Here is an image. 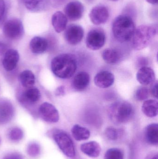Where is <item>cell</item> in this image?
<instances>
[{
    "mask_svg": "<svg viewBox=\"0 0 158 159\" xmlns=\"http://www.w3.org/2000/svg\"><path fill=\"white\" fill-rule=\"evenodd\" d=\"M65 93V88L63 86L58 87L56 90L55 94L57 96H62Z\"/></svg>",
    "mask_w": 158,
    "mask_h": 159,
    "instance_id": "d6a6232c",
    "label": "cell"
},
{
    "mask_svg": "<svg viewBox=\"0 0 158 159\" xmlns=\"http://www.w3.org/2000/svg\"><path fill=\"white\" fill-rule=\"evenodd\" d=\"M64 12L67 18L72 21L78 20L82 17L84 7L79 1H73L65 6Z\"/></svg>",
    "mask_w": 158,
    "mask_h": 159,
    "instance_id": "8fae6325",
    "label": "cell"
},
{
    "mask_svg": "<svg viewBox=\"0 0 158 159\" xmlns=\"http://www.w3.org/2000/svg\"><path fill=\"white\" fill-rule=\"evenodd\" d=\"M19 56L17 50L8 49L5 54L2 61V65L5 70L11 71L15 69L19 61Z\"/></svg>",
    "mask_w": 158,
    "mask_h": 159,
    "instance_id": "7c38bea8",
    "label": "cell"
},
{
    "mask_svg": "<svg viewBox=\"0 0 158 159\" xmlns=\"http://www.w3.org/2000/svg\"><path fill=\"white\" fill-rule=\"evenodd\" d=\"M71 133L74 139L78 141L87 140L90 136V132L89 129L78 124H76L72 127Z\"/></svg>",
    "mask_w": 158,
    "mask_h": 159,
    "instance_id": "44dd1931",
    "label": "cell"
},
{
    "mask_svg": "<svg viewBox=\"0 0 158 159\" xmlns=\"http://www.w3.org/2000/svg\"><path fill=\"white\" fill-rule=\"evenodd\" d=\"M23 131L18 127L11 128L7 133L8 139L14 142L20 141L23 138Z\"/></svg>",
    "mask_w": 158,
    "mask_h": 159,
    "instance_id": "d4e9b609",
    "label": "cell"
},
{
    "mask_svg": "<svg viewBox=\"0 0 158 159\" xmlns=\"http://www.w3.org/2000/svg\"><path fill=\"white\" fill-rule=\"evenodd\" d=\"M90 77L89 74L85 72L78 73L73 80L72 85L76 90L83 91L88 87L90 83Z\"/></svg>",
    "mask_w": 158,
    "mask_h": 159,
    "instance_id": "ac0fdd59",
    "label": "cell"
},
{
    "mask_svg": "<svg viewBox=\"0 0 158 159\" xmlns=\"http://www.w3.org/2000/svg\"><path fill=\"white\" fill-rule=\"evenodd\" d=\"M48 42L43 37H33L30 43V48L33 54H40L46 51L48 48Z\"/></svg>",
    "mask_w": 158,
    "mask_h": 159,
    "instance_id": "e0dca14e",
    "label": "cell"
},
{
    "mask_svg": "<svg viewBox=\"0 0 158 159\" xmlns=\"http://www.w3.org/2000/svg\"><path fill=\"white\" fill-rule=\"evenodd\" d=\"M5 3L3 0H0V20L3 16L5 11Z\"/></svg>",
    "mask_w": 158,
    "mask_h": 159,
    "instance_id": "1f68e13d",
    "label": "cell"
},
{
    "mask_svg": "<svg viewBox=\"0 0 158 159\" xmlns=\"http://www.w3.org/2000/svg\"><path fill=\"white\" fill-rule=\"evenodd\" d=\"M89 17L92 23L99 25L107 22L109 17V12L107 8L103 5L94 7L90 11Z\"/></svg>",
    "mask_w": 158,
    "mask_h": 159,
    "instance_id": "30bf717a",
    "label": "cell"
},
{
    "mask_svg": "<svg viewBox=\"0 0 158 159\" xmlns=\"http://www.w3.org/2000/svg\"><path fill=\"white\" fill-rule=\"evenodd\" d=\"M151 159H158V155H156V156H154V157Z\"/></svg>",
    "mask_w": 158,
    "mask_h": 159,
    "instance_id": "d590c367",
    "label": "cell"
},
{
    "mask_svg": "<svg viewBox=\"0 0 158 159\" xmlns=\"http://www.w3.org/2000/svg\"><path fill=\"white\" fill-rule=\"evenodd\" d=\"M149 90L146 87H141L136 90L135 97L136 100L143 101L146 100L149 96Z\"/></svg>",
    "mask_w": 158,
    "mask_h": 159,
    "instance_id": "83f0119b",
    "label": "cell"
},
{
    "mask_svg": "<svg viewBox=\"0 0 158 159\" xmlns=\"http://www.w3.org/2000/svg\"><path fill=\"white\" fill-rule=\"evenodd\" d=\"M142 111L147 116L153 118L156 116L158 113V102L155 100L145 101L142 107Z\"/></svg>",
    "mask_w": 158,
    "mask_h": 159,
    "instance_id": "d6986e66",
    "label": "cell"
},
{
    "mask_svg": "<svg viewBox=\"0 0 158 159\" xmlns=\"http://www.w3.org/2000/svg\"><path fill=\"white\" fill-rule=\"evenodd\" d=\"M84 31L82 27L79 25L72 24L66 28L65 38L68 43L71 45H76L82 40Z\"/></svg>",
    "mask_w": 158,
    "mask_h": 159,
    "instance_id": "9c48e42d",
    "label": "cell"
},
{
    "mask_svg": "<svg viewBox=\"0 0 158 159\" xmlns=\"http://www.w3.org/2000/svg\"><path fill=\"white\" fill-rule=\"evenodd\" d=\"M115 81L113 74L108 71H103L98 73L95 76L94 81L97 87L106 89L112 86Z\"/></svg>",
    "mask_w": 158,
    "mask_h": 159,
    "instance_id": "4fadbf2b",
    "label": "cell"
},
{
    "mask_svg": "<svg viewBox=\"0 0 158 159\" xmlns=\"http://www.w3.org/2000/svg\"><path fill=\"white\" fill-rule=\"evenodd\" d=\"M3 159H24L22 155L16 152L9 153L5 156Z\"/></svg>",
    "mask_w": 158,
    "mask_h": 159,
    "instance_id": "4dcf8cb0",
    "label": "cell"
},
{
    "mask_svg": "<svg viewBox=\"0 0 158 159\" xmlns=\"http://www.w3.org/2000/svg\"><path fill=\"white\" fill-rule=\"evenodd\" d=\"M53 138L59 149L66 157L73 158L75 156V150L73 142L69 135L65 132L56 130L53 134Z\"/></svg>",
    "mask_w": 158,
    "mask_h": 159,
    "instance_id": "5b68a950",
    "label": "cell"
},
{
    "mask_svg": "<svg viewBox=\"0 0 158 159\" xmlns=\"http://www.w3.org/2000/svg\"><path fill=\"white\" fill-rule=\"evenodd\" d=\"M3 32L6 37L12 40L20 38L23 32L22 22L16 19L9 20L5 23L3 27Z\"/></svg>",
    "mask_w": 158,
    "mask_h": 159,
    "instance_id": "8992f818",
    "label": "cell"
},
{
    "mask_svg": "<svg viewBox=\"0 0 158 159\" xmlns=\"http://www.w3.org/2000/svg\"><path fill=\"white\" fill-rule=\"evenodd\" d=\"M109 1H113V2H115V1H118V0H109Z\"/></svg>",
    "mask_w": 158,
    "mask_h": 159,
    "instance_id": "8d00e7d4",
    "label": "cell"
},
{
    "mask_svg": "<svg viewBox=\"0 0 158 159\" xmlns=\"http://www.w3.org/2000/svg\"><path fill=\"white\" fill-rule=\"evenodd\" d=\"M109 116L112 121L118 124L128 122L134 115V109L130 103L118 101L110 105L108 110Z\"/></svg>",
    "mask_w": 158,
    "mask_h": 159,
    "instance_id": "3957f363",
    "label": "cell"
},
{
    "mask_svg": "<svg viewBox=\"0 0 158 159\" xmlns=\"http://www.w3.org/2000/svg\"><path fill=\"white\" fill-rule=\"evenodd\" d=\"M44 0H24L26 7L29 10L36 9L43 2Z\"/></svg>",
    "mask_w": 158,
    "mask_h": 159,
    "instance_id": "f1b7e54d",
    "label": "cell"
},
{
    "mask_svg": "<svg viewBox=\"0 0 158 159\" xmlns=\"http://www.w3.org/2000/svg\"><path fill=\"white\" fill-rule=\"evenodd\" d=\"M136 78L138 82L142 85L147 86L155 82L156 75L151 68L143 67L137 72Z\"/></svg>",
    "mask_w": 158,
    "mask_h": 159,
    "instance_id": "5bb4252c",
    "label": "cell"
},
{
    "mask_svg": "<svg viewBox=\"0 0 158 159\" xmlns=\"http://www.w3.org/2000/svg\"><path fill=\"white\" fill-rule=\"evenodd\" d=\"M102 57L107 63L113 64L117 63L119 61L120 55L117 51L115 49L107 48L103 51Z\"/></svg>",
    "mask_w": 158,
    "mask_h": 159,
    "instance_id": "603a6c76",
    "label": "cell"
},
{
    "mask_svg": "<svg viewBox=\"0 0 158 159\" xmlns=\"http://www.w3.org/2000/svg\"><path fill=\"white\" fill-rule=\"evenodd\" d=\"M23 96L25 100L28 102L30 103H35L40 100L41 94L38 89L32 88L26 90Z\"/></svg>",
    "mask_w": 158,
    "mask_h": 159,
    "instance_id": "cb8c5ba5",
    "label": "cell"
},
{
    "mask_svg": "<svg viewBox=\"0 0 158 159\" xmlns=\"http://www.w3.org/2000/svg\"><path fill=\"white\" fill-rule=\"evenodd\" d=\"M67 21V18L66 15L60 11L55 12L52 16V25L55 31L58 33L66 30Z\"/></svg>",
    "mask_w": 158,
    "mask_h": 159,
    "instance_id": "9a60e30c",
    "label": "cell"
},
{
    "mask_svg": "<svg viewBox=\"0 0 158 159\" xmlns=\"http://www.w3.org/2000/svg\"><path fill=\"white\" fill-rule=\"evenodd\" d=\"M27 152L30 157L33 158L37 157L41 154V147L40 145L35 142L31 143L27 147Z\"/></svg>",
    "mask_w": 158,
    "mask_h": 159,
    "instance_id": "484cf974",
    "label": "cell"
},
{
    "mask_svg": "<svg viewBox=\"0 0 158 159\" xmlns=\"http://www.w3.org/2000/svg\"><path fill=\"white\" fill-rule=\"evenodd\" d=\"M124 156L120 149L112 148L108 149L105 155V159H123Z\"/></svg>",
    "mask_w": 158,
    "mask_h": 159,
    "instance_id": "4316f807",
    "label": "cell"
},
{
    "mask_svg": "<svg viewBox=\"0 0 158 159\" xmlns=\"http://www.w3.org/2000/svg\"><path fill=\"white\" fill-rule=\"evenodd\" d=\"M145 137L148 143L157 145L158 143V125L152 123L147 127L145 130Z\"/></svg>",
    "mask_w": 158,
    "mask_h": 159,
    "instance_id": "ffe728a7",
    "label": "cell"
},
{
    "mask_svg": "<svg viewBox=\"0 0 158 159\" xmlns=\"http://www.w3.org/2000/svg\"><path fill=\"white\" fill-rule=\"evenodd\" d=\"M149 3L152 4H155L157 3L158 0H146Z\"/></svg>",
    "mask_w": 158,
    "mask_h": 159,
    "instance_id": "e575fe53",
    "label": "cell"
},
{
    "mask_svg": "<svg viewBox=\"0 0 158 159\" xmlns=\"http://www.w3.org/2000/svg\"><path fill=\"white\" fill-rule=\"evenodd\" d=\"M51 67L56 76L62 79H68L72 77L76 72L77 62L71 55L61 54L53 59Z\"/></svg>",
    "mask_w": 158,
    "mask_h": 159,
    "instance_id": "6da1fadb",
    "label": "cell"
},
{
    "mask_svg": "<svg viewBox=\"0 0 158 159\" xmlns=\"http://www.w3.org/2000/svg\"><path fill=\"white\" fill-rule=\"evenodd\" d=\"M80 149L83 153L92 158L99 157L101 151L100 145L95 141L83 144L81 146Z\"/></svg>",
    "mask_w": 158,
    "mask_h": 159,
    "instance_id": "2e32d148",
    "label": "cell"
},
{
    "mask_svg": "<svg viewBox=\"0 0 158 159\" xmlns=\"http://www.w3.org/2000/svg\"><path fill=\"white\" fill-rule=\"evenodd\" d=\"M19 79L22 86L25 88H30L35 84V75L29 70L22 71L19 75Z\"/></svg>",
    "mask_w": 158,
    "mask_h": 159,
    "instance_id": "7402d4cb",
    "label": "cell"
},
{
    "mask_svg": "<svg viewBox=\"0 0 158 159\" xmlns=\"http://www.w3.org/2000/svg\"><path fill=\"white\" fill-rule=\"evenodd\" d=\"M105 135L110 140H116L118 136V132L115 128L109 127L106 129Z\"/></svg>",
    "mask_w": 158,
    "mask_h": 159,
    "instance_id": "f546056e",
    "label": "cell"
},
{
    "mask_svg": "<svg viewBox=\"0 0 158 159\" xmlns=\"http://www.w3.org/2000/svg\"><path fill=\"white\" fill-rule=\"evenodd\" d=\"M105 40V34L102 30L93 29L91 30L87 34L86 46L91 50H97L104 46Z\"/></svg>",
    "mask_w": 158,
    "mask_h": 159,
    "instance_id": "52a82bcc",
    "label": "cell"
},
{
    "mask_svg": "<svg viewBox=\"0 0 158 159\" xmlns=\"http://www.w3.org/2000/svg\"><path fill=\"white\" fill-rule=\"evenodd\" d=\"M157 82H155L152 86V89H151V93L152 95L156 98H157Z\"/></svg>",
    "mask_w": 158,
    "mask_h": 159,
    "instance_id": "836d02e7",
    "label": "cell"
},
{
    "mask_svg": "<svg viewBox=\"0 0 158 159\" xmlns=\"http://www.w3.org/2000/svg\"><path fill=\"white\" fill-rule=\"evenodd\" d=\"M40 116L46 122L56 123L59 120V113L57 108L52 104L44 102L39 108Z\"/></svg>",
    "mask_w": 158,
    "mask_h": 159,
    "instance_id": "ba28073f",
    "label": "cell"
},
{
    "mask_svg": "<svg viewBox=\"0 0 158 159\" xmlns=\"http://www.w3.org/2000/svg\"><path fill=\"white\" fill-rule=\"evenodd\" d=\"M157 33L156 29L153 26L142 25L135 29L132 38V46L136 50L147 47Z\"/></svg>",
    "mask_w": 158,
    "mask_h": 159,
    "instance_id": "277c9868",
    "label": "cell"
},
{
    "mask_svg": "<svg viewBox=\"0 0 158 159\" xmlns=\"http://www.w3.org/2000/svg\"><path fill=\"white\" fill-rule=\"evenodd\" d=\"M135 30V25L131 18L127 16H120L116 18L112 26L113 34L121 43L130 41Z\"/></svg>",
    "mask_w": 158,
    "mask_h": 159,
    "instance_id": "7a4b0ae2",
    "label": "cell"
}]
</instances>
